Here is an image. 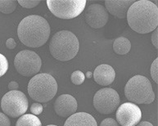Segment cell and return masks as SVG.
<instances>
[{"label": "cell", "mask_w": 158, "mask_h": 126, "mask_svg": "<svg viewBox=\"0 0 158 126\" xmlns=\"http://www.w3.org/2000/svg\"><path fill=\"white\" fill-rule=\"evenodd\" d=\"M100 126H119L118 122L112 118H106L102 121Z\"/></svg>", "instance_id": "obj_24"}, {"label": "cell", "mask_w": 158, "mask_h": 126, "mask_svg": "<svg viewBox=\"0 0 158 126\" xmlns=\"http://www.w3.org/2000/svg\"><path fill=\"white\" fill-rule=\"evenodd\" d=\"M0 126H11V122L8 117L1 112H0Z\"/></svg>", "instance_id": "obj_25"}, {"label": "cell", "mask_w": 158, "mask_h": 126, "mask_svg": "<svg viewBox=\"0 0 158 126\" xmlns=\"http://www.w3.org/2000/svg\"><path fill=\"white\" fill-rule=\"evenodd\" d=\"M151 75L152 78L155 81V83H158V58L154 60L151 66Z\"/></svg>", "instance_id": "obj_22"}, {"label": "cell", "mask_w": 158, "mask_h": 126, "mask_svg": "<svg viewBox=\"0 0 158 126\" xmlns=\"http://www.w3.org/2000/svg\"><path fill=\"white\" fill-rule=\"evenodd\" d=\"M6 46H7V48H9V49H14L16 48V46H17V43H16V41L14 40V39H7V41H6Z\"/></svg>", "instance_id": "obj_27"}, {"label": "cell", "mask_w": 158, "mask_h": 126, "mask_svg": "<svg viewBox=\"0 0 158 126\" xmlns=\"http://www.w3.org/2000/svg\"><path fill=\"white\" fill-rule=\"evenodd\" d=\"M125 95L128 100L135 104H151L155 99L151 82L143 75L130 79L125 87Z\"/></svg>", "instance_id": "obj_5"}, {"label": "cell", "mask_w": 158, "mask_h": 126, "mask_svg": "<svg viewBox=\"0 0 158 126\" xmlns=\"http://www.w3.org/2000/svg\"><path fill=\"white\" fill-rule=\"evenodd\" d=\"M137 126H153V124H151L150 122H148V121H143L141 122L140 124H138Z\"/></svg>", "instance_id": "obj_29"}, {"label": "cell", "mask_w": 158, "mask_h": 126, "mask_svg": "<svg viewBox=\"0 0 158 126\" xmlns=\"http://www.w3.org/2000/svg\"><path fill=\"white\" fill-rule=\"evenodd\" d=\"M8 70V62L7 58L0 53V77L4 75Z\"/></svg>", "instance_id": "obj_21"}, {"label": "cell", "mask_w": 158, "mask_h": 126, "mask_svg": "<svg viewBox=\"0 0 158 126\" xmlns=\"http://www.w3.org/2000/svg\"><path fill=\"white\" fill-rule=\"evenodd\" d=\"M141 118V110L132 102H125L116 111V120L121 126L137 125Z\"/></svg>", "instance_id": "obj_10"}, {"label": "cell", "mask_w": 158, "mask_h": 126, "mask_svg": "<svg viewBox=\"0 0 158 126\" xmlns=\"http://www.w3.org/2000/svg\"><path fill=\"white\" fill-rule=\"evenodd\" d=\"M95 82L99 85L107 86L111 84L116 78V72L113 67L106 64L99 65L94 72Z\"/></svg>", "instance_id": "obj_13"}, {"label": "cell", "mask_w": 158, "mask_h": 126, "mask_svg": "<svg viewBox=\"0 0 158 126\" xmlns=\"http://www.w3.org/2000/svg\"><path fill=\"white\" fill-rule=\"evenodd\" d=\"M28 100L22 92L9 91L2 97L1 107L6 116L12 118L23 116L28 109Z\"/></svg>", "instance_id": "obj_7"}, {"label": "cell", "mask_w": 158, "mask_h": 126, "mask_svg": "<svg viewBox=\"0 0 158 126\" xmlns=\"http://www.w3.org/2000/svg\"><path fill=\"white\" fill-rule=\"evenodd\" d=\"M16 126H42V124L36 116L33 114H26L20 117Z\"/></svg>", "instance_id": "obj_17"}, {"label": "cell", "mask_w": 158, "mask_h": 126, "mask_svg": "<svg viewBox=\"0 0 158 126\" xmlns=\"http://www.w3.org/2000/svg\"><path fill=\"white\" fill-rule=\"evenodd\" d=\"M93 76V74H92V72H90V71H88L87 72V74H86V77L89 79H90L91 77Z\"/></svg>", "instance_id": "obj_30"}, {"label": "cell", "mask_w": 158, "mask_h": 126, "mask_svg": "<svg viewBox=\"0 0 158 126\" xmlns=\"http://www.w3.org/2000/svg\"><path fill=\"white\" fill-rule=\"evenodd\" d=\"M17 2L25 8H33L40 4V0H19Z\"/></svg>", "instance_id": "obj_20"}, {"label": "cell", "mask_w": 158, "mask_h": 126, "mask_svg": "<svg viewBox=\"0 0 158 126\" xmlns=\"http://www.w3.org/2000/svg\"><path fill=\"white\" fill-rule=\"evenodd\" d=\"M7 88H8V89H9L10 91L17 90L18 88H19V84H18V83L16 82V81H11V82L8 83Z\"/></svg>", "instance_id": "obj_28"}, {"label": "cell", "mask_w": 158, "mask_h": 126, "mask_svg": "<svg viewBox=\"0 0 158 126\" xmlns=\"http://www.w3.org/2000/svg\"><path fill=\"white\" fill-rule=\"evenodd\" d=\"M131 43L125 37H119L114 41L113 49L119 55H125L130 51Z\"/></svg>", "instance_id": "obj_16"}, {"label": "cell", "mask_w": 158, "mask_h": 126, "mask_svg": "<svg viewBox=\"0 0 158 126\" xmlns=\"http://www.w3.org/2000/svg\"><path fill=\"white\" fill-rule=\"evenodd\" d=\"M80 43L77 37L69 30L55 34L49 43V50L55 59L66 62L73 59L79 52Z\"/></svg>", "instance_id": "obj_3"}, {"label": "cell", "mask_w": 158, "mask_h": 126, "mask_svg": "<svg viewBox=\"0 0 158 126\" xmlns=\"http://www.w3.org/2000/svg\"><path fill=\"white\" fill-rule=\"evenodd\" d=\"M120 99L118 93L111 88H104L95 93L94 108L101 114H111L117 109Z\"/></svg>", "instance_id": "obj_9"}, {"label": "cell", "mask_w": 158, "mask_h": 126, "mask_svg": "<svg viewBox=\"0 0 158 126\" xmlns=\"http://www.w3.org/2000/svg\"><path fill=\"white\" fill-rule=\"evenodd\" d=\"M14 66L20 75L30 77L35 76L40 71L42 61L36 52L31 50H23L16 55Z\"/></svg>", "instance_id": "obj_8"}, {"label": "cell", "mask_w": 158, "mask_h": 126, "mask_svg": "<svg viewBox=\"0 0 158 126\" xmlns=\"http://www.w3.org/2000/svg\"><path fill=\"white\" fill-rule=\"evenodd\" d=\"M47 126H57V125H54V124H49V125H47Z\"/></svg>", "instance_id": "obj_31"}, {"label": "cell", "mask_w": 158, "mask_h": 126, "mask_svg": "<svg viewBox=\"0 0 158 126\" xmlns=\"http://www.w3.org/2000/svg\"><path fill=\"white\" fill-rule=\"evenodd\" d=\"M17 1L0 0V12L3 14H10L17 8Z\"/></svg>", "instance_id": "obj_18"}, {"label": "cell", "mask_w": 158, "mask_h": 126, "mask_svg": "<svg viewBox=\"0 0 158 126\" xmlns=\"http://www.w3.org/2000/svg\"><path fill=\"white\" fill-rule=\"evenodd\" d=\"M85 79V75L82 71H74L71 76V82L76 85H80L84 83Z\"/></svg>", "instance_id": "obj_19"}, {"label": "cell", "mask_w": 158, "mask_h": 126, "mask_svg": "<svg viewBox=\"0 0 158 126\" xmlns=\"http://www.w3.org/2000/svg\"><path fill=\"white\" fill-rule=\"evenodd\" d=\"M57 91V81L53 76L47 73L35 75L28 83L29 95L40 103L52 100Z\"/></svg>", "instance_id": "obj_4"}, {"label": "cell", "mask_w": 158, "mask_h": 126, "mask_svg": "<svg viewBox=\"0 0 158 126\" xmlns=\"http://www.w3.org/2000/svg\"><path fill=\"white\" fill-rule=\"evenodd\" d=\"M64 126H98V124L91 115L86 112H79L68 117Z\"/></svg>", "instance_id": "obj_15"}, {"label": "cell", "mask_w": 158, "mask_h": 126, "mask_svg": "<svg viewBox=\"0 0 158 126\" xmlns=\"http://www.w3.org/2000/svg\"><path fill=\"white\" fill-rule=\"evenodd\" d=\"M85 22L90 27L99 29L106 26L108 22V12L101 4H91L86 9L85 15Z\"/></svg>", "instance_id": "obj_11"}, {"label": "cell", "mask_w": 158, "mask_h": 126, "mask_svg": "<svg viewBox=\"0 0 158 126\" xmlns=\"http://www.w3.org/2000/svg\"><path fill=\"white\" fill-rule=\"evenodd\" d=\"M128 24L139 34H148L158 26V7L148 0L135 1L127 12Z\"/></svg>", "instance_id": "obj_1"}, {"label": "cell", "mask_w": 158, "mask_h": 126, "mask_svg": "<svg viewBox=\"0 0 158 126\" xmlns=\"http://www.w3.org/2000/svg\"><path fill=\"white\" fill-rule=\"evenodd\" d=\"M77 101L70 94H62L54 102V111L61 117H70L77 110Z\"/></svg>", "instance_id": "obj_12"}, {"label": "cell", "mask_w": 158, "mask_h": 126, "mask_svg": "<svg viewBox=\"0 0 158 126\" xmlns=\"http://www.w3.org/2000/svg\"><path fill=\"white\" fill-rule=\"evenodd\" d=\"M17 35L24 45L30 48H40L48 41L50 26L44 17L31 15L21 20L17 28Z\"/></svg>", "instance_id": "obj_2"}, {"label": "cell", "mask_w": 158, "mask_h": 126, "mask_svg": "<svg viewBox=\"0 0 158 126\" xmlns=\"http://www.w3.org/2000/svg\"><path fill=\"white\" fill-rule=\"evenodd\" d=\"M135 2L133 0H106L105 1V6L106 11H108L111 14L122 19L126 17L128 10Z\"/></svg>", "instance_id": "obj_14"}, {"label": "cell", "mask_w": 158, "mask_h": 126, "mask_svg": "<svg viewBox=\"0 0 158 126\" xmlns=\"http://www.w3.org/2000/svg\"><path fill=\"white\" fill-rule=\"evenodd\" d=\"M154 32L152 34V38H151V40H152V43L153 44V46L155 47L156 49L158 48V30H157V28L155 29L154 30Z\"/></svg>", "instance_id": "obj_26"}, {"label": "cell", "mask_w": 158, "mask_h": 126, "mask_svg": "<svg viewBox=\"0 0 158 126\" xmlns=\"http://www.w3.org/2000/svg\"><path fill=\"white\" fill-rule=\"evenodd\" d=\"M43 106L40 104V102H35L33 104L31 105V113H33L35 116H38L40 115L43 112Z\"/></svg>", "instance_id": "obj_23"}, {"label": "cell", "mask_w": 158, "mask_h": 126, "mask_svg": "<svg viewBox=\"0 0 158 126\" xmlns=\"http://www.w3.org/2000/svg\"><path fill=\"white\" fill-rule=\"evenodd\" d=\"M50 12L61 19H73L78 17L86 6L85 0H48Z\"/></svg>", "instance_id": "obj_6"}]
</instances>
